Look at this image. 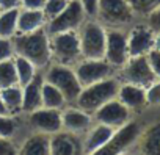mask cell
Masks as SVG:
<instances>
[{
  "mask_svg": "<svg viewBox=\"0 0 160 155\" xmlns=\"http://www.w3.org/2000/svg\"><path fill=\"white\" fill-rule=\"evenodd\" d=\"M14 55H21L32 61L36 69L47 67L52 61L50 39L46 28H38L30 33H16L11 38Z\"/></svg>",
  "mask_w": 160,
  "mask_h": 155,
  "instance_id": "cell-1",
  "label": "cell"
},
{
  "mask_svg": "<svg viewBox=\"0 0 160 155\" xmlns=\"http://www.w3.org/2000/svg\"><path fill=\"white\" fill-rule=\"evenodd\" d=\"M118 90H119L118 80L112 79V77H107V79H102L99 82L83 86L80 94L75 99V104L78 108H82L87 113L93 114L101 105L115 99L118 96Z\"/></svg>",
  "mask_w": 160,
  "mask_h": 155,
  "instance_id": "cell-2",
  "label": "cell"
},
{
  "mask_svg": "<svg viewBox=\"0 0 160 155\" xmlns=\"http://www.w3.org/2000/svg\"><path fill=\"white\" fill-rule=\"evenodd\" d=\"M82 58H104L107 30L96 21H85L77 30Z\"/></svg>",
  "mask_w": 160,
  "mask_h": 155,
  "instance_id": "cell-3",
  "label": "cell"
},
{
  "mask_svg": "<svg viewBox=\"0 0 160 155\" xmlns=\"http://www.w3.org/2000/svg\"><path fill=\"white\" fill-rule=\"evenodd\" d=\"M42 77L46 82L52 83L63 93V96L66 97L68 102H75L77 96L82 91V85H80V82L77 79L74 67H71L68 64H61V63L49 64L47 72Z\"/></svg>",
  "mask_w": 160,
  "mask_h": 155,
  "instance_id": "cell-4",
  "label": "cell"
},
{
  "mask_svg": "<svg viewBox=\"0 0 160 155\" xmlns=\"http://www.w3.org/2000/svg\"><path fill=\"white\" fill-rule=\"evenodd\" d=\"M49 39H50L52 60H55L57 63L71 66L82 58L77 30H68L49 35Z\"/></svg>",
  "mask_w": 160,
  "mask_h": 155,
  "instance_id": "cell-5",
  "label": "cell"
},
{
  "mask_svg": "<svg viewBox=\"0 0 160 155\" xmlns=\"http://www.w3.org/2000/svg\"><path fill=\"white\" fill-rule=\"evenodd\" d=\"M87 21V13L80 0H69L64 10L57 14L55 17L49 19L46 22V31L47 35H55L60 31L68 30H78V27Z\"/></svg>",
  "mask_w": 160,
  "mask_h": 155,
  "instance_id": "cell-6",
  "label": "cell"
},
{
  "mask_svg": "<svg viewBox=\"0 0 160 155\" xmlns=\"http://www.w3.org/2000/svg\"><path fill=\"white\" fill-rule=\"evenodd\" d=\"M74 70L83 88L87 85L107 79V77H112L113 66L105 58H82L75 63Z\"/></svg>",
  "mask_w": 160,
  "mask_h": 155,
  "instance_id": "cell-7",
  "label": "cell"
},
{
  "mask_svg": "<svg viewBox=\"0 0 160 155\" xmlns=\"http://www.w3.org/2000/svg\"><path fill=\"white\" fill-rule=\"evenodd\" d=\"M140 133H141L140 132V125L137 122L127 121L124 125L115 128L112 138L96 153H99V155H116V153H122L124 150H127L138 139Z\"/></svg>",
  "mask_w": 160,
  "mask_h": 155,
  "instance_id": "cell-8",
  "label": "cell"
},
{
  "mask_svg": "<svg viewBox=\"0 0 160 155\" xmlns=\"http://www.w3.org/2000/svg\"><path fill=\"white\" fill-rule=\"evenodd\" d=\"M96 14L112 25L127 24L133 17V11L127 0H98Z\"/></svg>",
  "mask_w": 160,
  "mask_h": 155,
  "instance_id": "cell-9",
  "label": "cell"
},
{
  "mask_svg": "<svg viewBox=\"0 0 160 155\" xmlns=\"http://www.w3.org/2000/svg\"><path fill=\"white\" fill-rule=\"evenodd\" d=\"M122 75H124L126 82L140 85L143 88L149 86L155 80V75L151 69V64L146 55L129 56V60L122 66Z\"/></svg>",
  "mask_w": 160,
  "mask_h": 155,
  "instance_id": "cell-10",
  "label": "cell"
},
{
  "mask_svg": "<svg viewBox=\"0 0 160 155\" xmlns=\"http://www.w3.org/2000/svg\"><path fill=\"white\" fill-rule=\"evenodd\" d=\"M129 116H130V110L122 102H119L118 97L105 102L104 105H101L93 113V118H94L96 122L110 125L113 128H118V127L124 125L129 121Z\"/></svg>",
  "mask_w": 160,
  "mask_h": 155,
  "instance_id": "cell-11",
  "label": "cell"
},
{
  "mask_svg": "<svg viewBox=\"0 0 160 155\" xmlns=\"http://www.w3.org/2000/svg\"><path fill=\"white\" fill-rule=\"evenodd\" d=\"M104 58L113 67H122L129 60L127 49V35L121 30H108L105 41V55Z\"/></svg>",
  "mask_w": 160,
  "mask_h": 155,
  "instance_id": "cell-12",
  "label": "cell"
},
{
  "mask_svg": "<svg viewBox=\"0 0 160 155\" xmlns=\"http://www.w3.org/2000/svg\"><path fill=\"white\" fill-rule=\"evenodd\" d=\"M28 124L35 128V132L52 135L61 130V110L39 107L28 113Z\"/></svg>",
  "mask_w": 160,
  "mask_h": 155,
  "instance_id": "cell-13",
  "label": "cell"
},
{
  "mask_svg": "<svg viewBox=\"0 0 160 155\" xmlns=\"http://www.w3.org/2000/svg\"><path fill=\"white\" fill-rule=\"evenodd\" d=\"M154 35L155 31L149 25H137L127 35V49L129 56L148 55L154 49Z\"/></svg>",
  "mask_w": 160,
  "mask_h": 155,
  "instance_id": "cell-14",
  "label": "cell"
},
{
  "mask_svg": "<svg viewBox=\"0 0 160 155\" xmlns=\"http://www.w3.org/2000/svg\"><path fill=\"white\" fill-rule=\"evenodd\" d=\"M82 152H83V141L78 138V135L63 128L50 135V153L75 155Z\"/></svg>",
  "mask_w": 160,
  "mask_h": 155,
  "instance_id": "cell-15",
  "label": "cell"
},
{
  "mask_svg": "<svg viewBox=\"0 0 160 155\" xmlns=\"http://www.w3.org/2000/svg\"><path fill=\"white\" fill-rule=\"evenodd\" d=\"M93 124V114L87 113L78 107L61 108V128L72 132L75 135L87 133V130Z\"/></svg>",
  "mask_w": 160,
  "mask_h": 155,
  "instance_id": "cell-16",
  "label": "cell"
},
{
  "mask_svg": "<svg viewBox=\"0 0 160 155\" xmlns=\"http://www.w3.org/2000/svg\"><path fill=\"white\" fill-rule=\"evenodd\" d=\"M115 128L101 122H96L94 127H90L87 130V138L83 139V152L85 153H96L101 147L107 144V141L112 138Z\"/></svg>",
  "mask_w": 160,
  "mask_h": 155,
  "instance_id": "cell-17",
  "label": "cell"
},
{
  "mask_svg": "<svg viewBox=\"0 0 160 155\" xmlns=\"http://www.w3.org/2000/svg\"><path fill=\"white\" fill-rule=\"evenodd\" d=\"M116 97L129 110H140L146 105V88L126 82L124 85H119Z\"/></svg>",
  "mask_w": 160,
  "mask_h": 155,
  "instance_id": "cell-18",
  "label": "cell"
},
{
  "mask_svg": "<svg viewBox=\"0 0 160 155\" xmlns=\"http://www.w3.org/2000/svg\"><path fill=\"white\" fill-rule=\"evenodd\" d=\"M42 82H44V77L39 72H36L33 79L27 85L22 86V111L30 113V111L42 107V104H41Z\"/></svg>",
  "mask_w": 160,
  "mask_h": 155,
  "instance_id": "cell-19",
  "label": "cell"
},
{
  "mask_svg": "<svg viewBox=\"0 0 160 155\" xmlns=\"http://www.w3.org/2000/svg\"><path fill=\"white\" fill-rule=\"evenodd\" d=\"M46 14L41 8H22L18 16V33H30L46 27Z\"/></svg>",
  "mask_w": 160,
  "mask_h": 155,
  "instance_id": "cell-20",
  "label": "cell"
},
{
  "mask_svg": "<svg viewBox=\"0 0 160 155\" xmlns=\"http://www.w3.org/2000/svg\"><path fill=\"white\" fill-rule=\"evenodd\" d=\"M19 153H24V155H47V153H50V135L35 132L22 143V146L19 147Z\"/></svg>",
  "mask_w": 160,
  "mask_h": 155,
  "instance_id": "cell-21",
  "label": "cell"
},
{
  "mask_svg": "<svg viewBox=\"0 0 160 155\" xmlns=\"http://www.w3.org/2000/svg\"><path fill=\"white\" fill-rule=\"evenodd\" d=\"M41 104H42V107H47V108L61 110L66 107L68 100L57 86H53L52 83L44 80L42 88H41Z\"/></svg>",
  "mask_w": 160,
  "mask_h": 155,
  "instance_id": "cell-22",
  "label": "cell"
},
{
  "mask_svg": "<svg viewBox=\"0 0 160 155\" xmlns=\"http://www.w3.org/2000/svg\"><path fill=\"white\" fill-rule=\"evenodd\" d=\"M0 97L8 111V114H16L22 111V86L13 85L0 90Z\"/></svg>",
  "mask_w": 160,
  "mask_h": 155,
  "instance_id": "cell-23",
  "label": "cell"
},
{
  "mask_svg": "<svg viewBox=\"0 0 160 155\" xmlns=\"http://www.w3.org/2000/svg\"><path fill=\"white\" fill-rule=\"evenodd\" d=\"M141 152L148 155H160V122L151 125L143 135L140 143Z\"/></svg>",
  "mask_w": 160,
  "mask_h": 155,
  "instance_id": "cell-24",
  "label": "cell"
},
{
  "mask_svg": "<svg viewBox=\"0 0 160 155\" xmlns=\"http://www.w3.org/2000/svg\"><path fill=\"white\" fill-rule=\"evenodd\" d=\"M21 8L2 10L0 11V36L11 39L18 33V16Z\"/></svg>",
  "mask_w": 160,
  "mask_h": 155,
  "instance_id": "cell-25",
  "label": "cell"
},
{
  "mask_svg": "<svg viewBox=\"0 0 160 155\" xmlns=\"http://www.w3.org/2000/svg\"><path fill=\"white\" fill-rule=\"evenodd\" d=\"M13 60H14V66H16L18 82H19L21 86H24L36 75L38 69H36V66L32 61H28L27 58H24L21 55H13Z\"/></svg>",
  "mask_w": 160,
  "mask_h": 155,
  "instance_id": "cell-26",
  "label": "cell"
},
{
  "mask_svg": "<svg viewBox=\"0 0 160 155\" xmlns=\"http://www.w3.org/2000/svg\"><path fill=\"white\" fill-rule=\"evenodd\" d=\"M13 85H19V82H18L14 60L11 56L0 61V90L7 86H13Z\"/></svg>",
  "mask_w": 160,
  "mask_h": 155,
  "instance_id": "cell-27",
  "label": "cell"
},
{
  "mask_svg": "<svg viewBox=\"0 0 160 155\" xmlns=\"http://www.w3.org/2000/svg\"><path fill=\"white\" fill-rule=\"evenodd\" d=\"M127 2L133 14H141V16H148L157 7H160V0H127Z\"/></svg>",
  "mask_w": 160,
  "mask_h": 155,
  "instance_id": "cell-28",
  "label": "cell"
},
{
  "mask_svg": "<svg viewBox=\"0 0 160 155\" xmlns=\"http://www.w3.org/2000/svg\"><path fill=\"white\" fill-rule=\"evenodd\" d=\"M18 132V122L11 114H0V136L13 138Z\"/></svg>",
  "mask_w": 160,
  "mask_h": 155,
  "instance_id": "cell-29",
  "label": "cell"
},
{
  "mask_svg": "<svg viewBox=\"0 0 160 155\" xmlns=\"http://www.w3.org/2000/svg\"><path fill=\"white\" fill-rule=\"evenodd\" d=\"M68 2L69 0H46L42 5V11L46 14V19L49 21V19L55 17L57 14H60L64 10V7L68 5Z\"/></svg>",
  "mask_w": 160,
  "mask_h": 155,
  "instance_id": "cell-30",
  "label": "cell"
},
{
  "mask_svg": "<svg viewBox=\"0 0 160 155\" xmlns=\"http://www.w3.org/2000/svg\"><path fill=\"white\" fill-rule=\"evenodd\" d=\"M146 105H160V80H154L149 86H146Z\"/></svg>",
  "mask_w": 160,
  "mask_h": 155,
  "instance_id": "cell-31",
  "label": "cell"
},
{
  "mask_svg": "<svg viewBox=\"0 0 160 155\" xmlns=\"http://www.w3.org/2000/svg\"><path fill=\"white\" fill-rule=\"evenodd\" d=\"M146 56H148V61L151 64V69L155 75V79H160V50L152 49Z\"/></svg>",
  "mask_w": 160,
  "mask_h": 155,
  "instance_id": "cell-32",
  "label": "cell"
},
{
  "mask_svg": "<svg viewBox=\"0 0 160 155\" xmlns=\"http://www.w3.org/2000/svg\"><path fill=\"white\" fill-rule=\"evenodd\" d=\"M13 55H14V50H13V42H11V39L0 36V61L7 60V58H11Z\"/></svg>",
  "mask_w": 160,
  "mask_h": 155,
  "instance_id": "cell-33",
  "label": "cell"
},
{
  "mask_svg": "<svg viewBox=\"0 0 160 155\" xmlns=\"http://www.w3.org/2000/svg\"><path fill=\"white\" fill-rule=\"evenodd\" d=\"M16 152H18V147L14 146L11 138L0 136V155H11V153H16Z\"/></svg>",
  "mask_w": 160,
  "mask_h": 155,
  "instance_id": "cell-34",
  "label": "cell"
},
{
  "mask_svg": "<svg viewBox=\"0 0 160 155\" xmlns=\"http://www.w3.org/2000/svg\"><path fill=\"white\" fill-rule=\"evenodd\" d=\"M148 25L154 31H160V7H157L152 13L148 14Z\"/></svg>",
  "mask_w": 160,
  "mask_h": 155,
  "instance_id": "cell-35",
  "label": "cell"
},
{
  "mask_svg": "<svg viewBox=\"0 0 160 155\" xmlns=\"http://www.w3.org/2000/svg\"><path fill=\"white\" fill-rule=\"evenodd\" d=\"M85 8L87 16H96V7H98V0H80Z\"/></svg>",
  "mask_w": 160,
  "mask_h": 155,
  "instance_id": "cell-36",
  "label": "cell"
},
{
  "mask_svg": "<svg viewBox=\"0 0 160 155\" xmlns=\"http://www.w3.org/2000/svg\"><path fill=\"white\" fill-rule=\"evenodd\" d=\"M46 0H21V7L22 8H41L44 5Z\"/></svg>",
  "mask_w": 160,
  "mask_h": 155,
  "instance_id": "cell-37",
  "label": "cell"
},
{
  "mask_svg": "<svg viewBox=\"0 0 160 155\" xmlns=\"http://www.w3.org/2000/svg\"><path fill=\"white\" fill-rule=\"evenodd\" d=\"M11 8H21V0H0V11Z\"/></svg>",
  "mask_w": 160,
  "mask_h": 155,
  "instance_id": "cell-38",
  "label": "cell"
},
{
  "mask_svg": "<svg viewBox=\"0 0 160 155\" xmlns=\"http://www.w3.org/2000/svg\"><path fill=\"white\" fill-rule=\"evenodd\" d=\"M154 49L160 50V31H155L154 35Z\"/></svg>",
  "mask_w": 160,
  "mask_h": 155,
  "instance_id": "cell-39",
  "label": "cell"
},
{
  "mask_svg": "<svg viewBox=\"0 0 160 155\" xmlns=\"http://www.w3.org/2000/svg\"><path fill=\"white\" fill-rule=\"evenodd\" d=\"M0 114H8V111H7L3 102H2V97H0Z\"/></svg>",
  "mask_w": 160,
  "mask_h": 155,
  "instance_id": "cell-40",
  "label": "cell"
}]
</instances>
